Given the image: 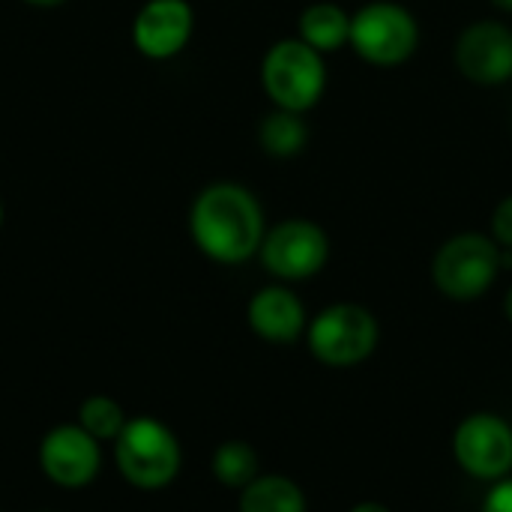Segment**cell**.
I'll return each mask as SVG.
<instances>
[{"instance_id": "obj_14", "label": "cell", "mask_w": 512, "mask_h": 512, "mask_svg": "<svg viewBox=\"0 0 512 512\" xmlns=\"http://www.w3.org/2000/svg\"><path fill=\"white\" fill-rule=\"evenodd\" d=\"M258 141H261V150L267 156L291 159V156H297V153L306 150V144H309V126H306L303 114L276 108V111H270L261 120Z\"/></svg>"}, {"instance_id": "obj_6", "label": "cell", "mask_w": 512, "mask_h": 512, "mask_svg": "<svg viewBox=\"0 0 512 512\" xmlns=\"http://www.w3.org/2000/svg\"><path fill=\"white\" fill-rule=\"evenodd\" d=\"M309 351L327 366H357L378 345V321L360 303H333L312 318Z\"/></svg>"}, {"instance_id": "obj_15", "label": "cell", "mask_w": 512, "mask_h": 512, "mask_svg": "<svg viewBox=\"0 0 512 512\" xmlns=\"http://www.w3.org/2000/svg\"><path fill=\"white\" fill-rule=\"evenodd\" d=\"M240 512H306V498L288 477H255L240 489Z\"/></svg>"}, {"instance_id": "obj_16", "label": "cell", "mask_w": 512, "mask_h": 512, "mask_svg": "<svg viewBox=\"0 0 512 512\" xmlns=\"http://www.w3.org/2000/svg\"><path fill=\"white\" fill-rule=\"evenodd\" d=\"M213 474L228 489H246L258 477V453L246 441H225L213 453Z\"/></svg>"}, {"instance_id": "obj_7", "label": "cell", "mask_w": 512, "mask_h": 512, "mask_svg": "<svg viewBox=\"0 0 512 512\" xmlns=\"http://www.w3.org/2000/svg\"><path fill=\"white\" fill-rule=\"evenodd\" d=\"M261 264L267 273L285 282L312 279L330 258V237L312 219H282L261 240Z\"/></svg>"}, {"instance_id": "obj_22", "label": "cell", "mask_w": 512, "mask_h": 512, "mask_svg": "<svg viewBox=\"0 0 512 512\" xmlns=\"http://www.w3.org/2000/svg\"><path fill=\"white\" fill-rule=\"evenodd\" d=\"M504 315L510 318V324H512V288L507 291V297H504Z\"/></svg>"}, {"instance_id": "obj_24", "label": "cell", "mask_w": 512, "mask_h": 512, "mask_svg": "<svg viewBox=\"0 0 512 512\" xmlns=\"http://www.w3.org/2000/svg\"><path fill=\"white\" fill-rule=\"evenodd\" d=\"M0 222H3V207H0Z\"/></svg>"}, {"instance_id": "obj_12", "label": "cell", "mask_w": 512, "mask_h": 512, "mask_svg": "<svg viewBox=\"0 0 512 512\" xmlns=\"http://www.w3.org/2000/svg\"><path fill=\"white\" fill-rule=\"evenodd\" d=\"M249 327L267 342L288 345L306 330V309L291 288L267 285L249 300Z\"/></svg>"}, {"instance_id": "obj_1", "label": "cell", "mask_w": 512, "mask_h": 512, "mask_svg": "<svg viewBox=\"0 0 512 512\" xmlns=\"http://www.w3.org/2000/svg\"><path fill=\"white\" fill-rule=\"evenodd\" d=\"M189 231L207 258L243 264L261 249L267 225L258 198L246 186L225 180L198 192L189 213Z\"/></svg>"}, {"instance_id": "obj_11", "label": "cell", "mask_w": 512, "mask_h": 512, "mask_svg": "<svg viewBox=\"0 0 512 512\" xmlns=\"http://www.w3.org/2000/svg\"><path fill=\"white\" fill-rule=\"evenodd\" d=\"M195 12L186 0H147L132 24L135 48L150 60L180 54L192 36Z\"/></svg>"}, {"instance_id": "obj_3", "label": "cell", "mask_w": 512, "mask_h": 512, "mask_svg": "<svg viewBox=\"0 0 512 512\" xmlns=\"http://www.w3.org/2000/svg\"><path fill=\"white\" fill-rule=\"evenodd\" d=\"M348 45L369 66H402L420 48V21L396 0H372L351 15Z\"/></svg>"}, {"instance_id": "obj_23", "label": "cell", "mask_w": 512, "mask_h": 512, "mask_svg": "<svg viewBox=\"0 0 512 512\" xmlns=\"http://www.w3.org/2000/svg\"><path fill=\"white\" fill-rule=\"evenodd\" d=\"M492 6H498L501 12H512V0H489Z\"/></svg>"}, {"instance_id": "obj_4", "label": "cell", "mask_w": 512, "mask_h": 512, "mask_svg": "<svg viewBox=\"0 0 512 512\" xmlns=\"http://www.w3.org/2000/svg\"><path fill=\"white\" fill-rule=\"evenodd\" d=\"M504 267V249L495 237L480 231H462L450 237L432 258V282L450 300L483 297Z\"/></svg>"}, {"instance_id": "obj_10", "label": "cell", "mask_w": 512, "mask_h": 512, "mask_svg": "<svg viewBox=\"0 0 512 512\" xmlns=\"http://www.w3.org/2000/svg\"><path fill=\"white\" fill-rule=\"evenodd\" d=\"M99 462V441L81 426H57L39 444L42 474L63 489L87 486L99 474Z\"/></svg>"}, {"instance_id": "obj_20", "label": "cell", "mask_w": 512, "mask_h": 512, "mask_svg": "<svg viewBox=\"0 0 512 512\" xmlns=\"http://www.w3.org/2000/svg\"><path fill=\"white\" fill-rule=\"evenodd\" d=\"M351 512H390V510H387L384 504H372V501H369V504H357Z\"/></svg>"}, {"instance_id": "obj_9", "label": "cell", "mask_w": 512, "mask_h": 512, "mask_svg": "<svg viewBox=\"0 0 512 512\" xmlns=\"http://www.w3.org/2000/svg\"><path fill=\"white\" fill-rule=\"evenodd\" d=\"M453 453L465 474L501 480L512 468V429L495 414H471L453 435Z\"/></svg>"}, {"instance_id": "obj_5", "label": "cell", "mask_w": 512, "mask_h": 512, "mask_svg": "<svg viewBox=\"0 0 512 512\" xmlns=\"http://www.w3.org/2000/svg\"><path fill=\"white\" fill-rule=\"evenodd\" d=\"M117 468L135 489H165L180 471V444L168 426L153 417L126 420L114 444Z\"/></svg>"}, {"instance_id": "obj_13", "label": "cell", "mask_w": 512, "mask_h": 512, "mask_svg": "<svg viewBox=\"0 0 512 512\" xmlns=\"http://www.w3.org/2000/svg\"><path fill=\"white\" fill-rule=\"evenodd\" d=\"M297 36L327 57V54L348 45V39H351V12H345L339 3L318 0V3H312V6H306L300 12Z\"/></svg>"}, {"instance_id": "obj_17", "label": "cell", "mask_w": 512, "mask_h": 512, "mask_svg": "<svg viewBox=\"0 0 512 512\" xmlns=\"http://www.w3.org/2000/svg\"><path fill=\"white\" fill-rule=\"evenodd\" d=\"M78 426L84 432H90L96 441H117V435L126 426L123 408L108 399V396H90L84 399L81 411H78Z\"/></svg>"}, {"instance_id": "obj_8", "label": "cell", "mask_w": 512, "mask_h": 512, "mask_svg": "<svg viewBox=\"0 0 512 512\" xmlns=\"http://www.w3.org/2000/svg\"><path fill=\"white\" fill-rule=\"evenodd\" d=\"M456 69L483 87H495L512 78V27L498 18H480L468 24L453 48Z\"/></svg>"}, {"instance_id": "obj_19", "label": "cell", "mask_w": 512, "mask_h": 512, "mask_svg": "<svg viewBox=\"0 0 512 512\" xmlns=\"http://www.w3.org/2000/svg\"><path fill=\"white\" fill-rule=\"evenodd\" d=\"M483 512H512V480L498 483V486L489 492V498H486V504H483Z\"/></svg>"}, {"instance_id": "obj_18", "label": "cell", "mask_w": 512, "mask_h": 512, "mask_svg": "<svg viewBox=\"0 0 512 512\" xmlns=\"http://www.w3.org/2000/svg\"><path fill=\"white\" fill-rule=\"evenodd\" d=\"M492 237L501 249L512 252V195L501 198L495 213H492Z\"/></svg>"}, {"instance_id": "obj_21", "label": "cell", "mask_w": 512, "mask_h": 512, "mask_svg": "<svg viewBox=\"0 0 512 512\" xmlns=\"http://www.w3.org/2000/svg\"><path fill=\"white\" fill-rule=\"evenodd\" d=\"M24 3H30V6H60V3H66V0H24Z\"/></svg>"}, {"instance_id": "obj_2", "label": "cell", "mask_w": 512, "mask_h": 512, "mask_svg": "<svg viewBox=\"0 0 512 512\" xmlns=\"http://www.w3.org/2000/svg\"><path fill=\"white\" fill-rule=\"evenodd\" d=\"M261 84L276 108L306 114L327 90V60L300 36L279 39L261 60Z\"/></svg>"}]
</instances>
